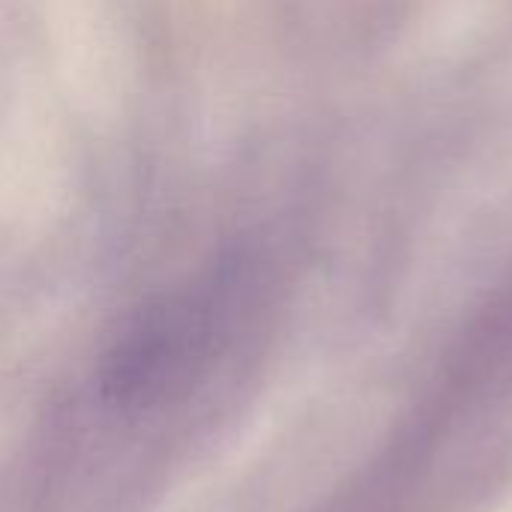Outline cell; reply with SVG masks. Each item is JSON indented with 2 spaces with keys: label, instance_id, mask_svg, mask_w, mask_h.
<instances>
[{
  "label": "cell",
  "instance_id": "cell-1",
  "mask_svg": "<svg viewBox=\"0 0 512 512\" xmlns=\"http://www.w3.org/2000/svg\"><path fill=\"white\" fill-rule=\"evenodd\" d=\"M512 495V267L318 512H492Z\"/></svg>",
  "mask_w": 512,
  "mask_h": 512
}]
</instances>
